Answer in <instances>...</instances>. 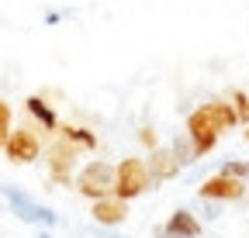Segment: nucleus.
Here are the masks:
<instances>
[{
	"label": "nucleus",
	"mask_w": 249,
	"mask_h": 238,
	"mask_svg": "<svg viewBox=\"0 0 249 238\" xmlns=\"http://www.w3.org/2000/svg\"><path fill=\"white\" fill-rule=\"evenodd\" d=\"M24 107H28V114L35 117V121H38L45 131H59V114L45 104V97H38V94H35V97H28Z\"/></svg>",
	"instance_id": "9b49d317"
},
{
	"label": "nucleus",
	"mask_w": 249,
	"mask_h": 238,
	"mask_svg": "<svg viewBox=\"0 0 249 238\" xmlns=\"http://www.w3.org/2000/svg\"><path fill=\"white\" fill-rule=\"evenodd\" d=\"M59 21H62V11H49L45 14V24H59Z\"/></svg>",
	"instance_id": "a211bd4d"
},
{
	"label": "nucleus",
	"mask_w": 249,
	"mask_h": 238,
	"mask_svg": "<svg viewBox=\"0 0 249 238\" xmlns=\"http://www.w3.org/2000/svg\"><path fill=\"white\" fill-rule=\"evenodd\" d=\"M73 187H76L87 200H104V197H114V166H111V162H104V159L87 162V166L76 173Z\"/></svg>",
	"instance_id": "20e7f679"
},
{
	"label": "nucleus",
	"mask_w": 249,
	"mask_h": 238,
	"mask_svg": "<svg viewBox=\"0 0 249 238\" xmlns=\"http://www.w3.org/2000/svg\"><path fill=\"white\" fill-rule=\"evenodd\" d=\"M76 159H80V148H76V145H70L66 138H55V142L49 145V156H45V162H49V176H52L55 183L70 187V183L76 180V176H73Z\"/></svg>",
	"instance_id": "39448f33"
},
{
	"label": "nucleus",
	"mask_w": 249,
	"mask_h": 238,
	"mask_svg": "<svg viewBox=\"0 0 249 238\" xmlns=\"http://www.w3.org/2000/svg\"><path fill=\"white\" fill-rule=\"evenodd\" d=\"M4 156L14 166H28V162H35L42 156V138L31 128H11V138L4 145Z\"/></svg>",
	"instance_id": "423d86ee"
},
{
	"label": "nucleus",
	"mask_w": 249,
	"mask_h": 238,
	"mask_svg": "<svg viewBox=\"0 0 249 238\" xmlns=\"http://www.w3.org/2000/svg\"><path fill=\"white\" fill-rule=\"evenodd\" d=\"M149 187H152V176H149V169H145V159L128 156V159H121V162L114 166V197H118V200L128 204V200L142 197Z\"/></svg>",
	"instance_id": "7ed1b4c3"
},
{
	"label": "nucleus",
	"mask_w": 249,
	"mask_h": 238,
	"mask_svg": "<svg viewBox=\"0 0 249 238\" xmlns=\"http://www.w3.org/2000/svg\"><path fill=\"white\" fill-rule=\"evenodd\" d=\"M197 197L201 200H242L246 197V183L242 180H232V176H222V173H214L208 176V180L197 187Z\"/></svg>",
	"instance_id": "0eeeda50"
},
{
	"label": "nucleus",
	"mask_w": 249,
	"mask_h": 238,
	"mask_svg": "<svg viewBox=\"0 0 249 238\" xmlns=\"http://www.w3.org/2000/svg\"><path fill=\"white\" fill-rule=\"evenodd\" d=\"M242 138H246V142H249V128H246V131H242Z\"/></svg>",
	"instance_id": "aec40b11"
},
{
	"label": "nucleus",
	"mask_w": 249,
	"mask_h": 238,
	"mask_svg": "<svg viewBox=\"0 0 249 238\" xmlns=\"http://www.w3.org/2000/svg\"><path fill=\"white\" fill-rule=\"evenodd\" d=\"M0 197L7 200V207H11V214L14 218H21L24 224H38V228H55L59 224V214L52 211V207H45V204H38L31 193H24L21 187H11V183H0Z\"/></svg>",
	"instance_id": "f03ea898"
},
{
	"label": "nucleus",
	"mask_w": 249,
	"mask_h": 238,
	"mask_svg": "<svg viewBox=\"0 0 249 238\" xmlns=\"http://www.w3.org/2000/svg\"><path fill=\"white\" fill-rule=\"evenodd\" d=\"M90 218L97 221L101 228H118V224H124V218H128V204H124V200H118V197L93 200V207H90Z\"/></svg>",
	"instance_id": "1a4fd4ad"
},
{
	"label": "nucleus",
	"mask_w": 249,
	"mask_h": 238,
	"mask_svg": "<svg viewBox=\"0 0 249 238\" xmlns=\"http://www.w3.org/2000/svg\"><path fill=\"white\" fill-rule=\"evenodd\" d=\"M145 169H149V176H152V183H166V180H173L183 166L177 162V156H173L170 145H160V148H152V152H149Z\"/></svg>",
	"instance_id": "6e6552de"
},
{
	"label": "nucleus",
	"mask_w": 249,
	"mask_h": 238,
	"mask_svg": "<svg viewBox=\"0 0 249 238\" xmlns=\"http://www.w3.org/2000/svg\"><path fill=\"white\" fill-rule=\"evenodd\" d=\"M229 104H232V111H235V117H239V125L249 128V94H246V90H232V94H229Z\"/></svg>",
	"instance_id": "4468645a"
},
{
	"label": "nucleus",
	"mask_w": 249,
	"mask_h": 238,
	"mask_svg": "<svg viewBox=\"0 0 249 238\" xmlns=\"http://www.w3.org/2000/svg\"><path fill=\"white\" fill-rule=\"evenodd\" d=\"M7 138H11V104L0 97V148L7 145Z\"/></svg>",
	"instance_id": "dca6fc26"
},
{
	"label": "nucleus",
	"mask_w": 249,
	"mask_h": 238,
	"mask_svg": "<svg viewBox=\"0 0 249 238\" xmlns=\"http://www.w3.org/2000/svg\"><path fill=\"white\" fill-rule=\"evenodd\" d=\"M235 125H239V117H235L232 104L222 100V97H214V100L201 104L197 111H191V114H187V138H191V145H194V156L197 159L208 156L211 148L218 145L222 131H229Z\"/></svg>",
	"instance_id": "f257e3e1"
},
{
	"label": "nucleus",
	"mask_w": 249,
	"mask_h": 238,
	"mask_svg": "<svg viewBox=\"0 0 249 238\" xmlns=\"http://www.w3.org/2000/svg\"><path fill=\"white\" fill-rule=\"evenodd\" d=\"M38 238H52V231H49V228H42V231H38Z\"/></svg>",
	"instance_id": "6ab92c4d"
},
{
	"label": "nucleus",
	"mask_w": 249,
	"mask_h": 238,
	"mask_svg": "<svg viewBox=\"0 0 249 238\" xmlns=\"http://www.w3.org/2000/svg\"><path fill=\"white\" fill-rule=\"evenodd\" d=\"M163 231H166L170 238H197V235H201V221H197V214L187 211V207H180V211H173V214L166 218Z\"/></svg>",
	"instance_id": "9d476101"
},
{
	"label": "nucleus",
	"mask_w": 249,
	"mask_h": 238,
	"mask_svg": "<svg viewBox=\"0 0 249 238\" xmlns=\"http://www.w3.org/2000/svg\"><path fill=\"white\" fill-rule=\"evenodd\" d=\"M170 148H173V156H177V162L180 166H191L197 156H194V145H191V138L187 135H177L173 142H170Z\"/></svg>",
	"instance_id": "ddd939ff"
},
{
	"label": "nucleus",
	"mask_w": 249,
	"mask_h": 238,
	"mask_svg": "<svg viewBox=\"0 0 249 238\" xmlns=\"http://www.w3.org/2000/svg\"><path fill=\"white\" fill-rule=\"evenodd\" d=\"M55 135L66 138L70 145H76L80 152H93V148H97V135H93L90 128H80V125H59Z\"/></svg>",
	"instance_id": "f8f14e48"
},
{
	"label": "nucleus",
	"mask_w": 249,
	"mask_h": 238,
	"mask_svg": "<svg viewBox=\"0 0 249 238\" xmlns=\"http://www.w3.org/2000/svg\"><path fill=\"white\" fill-rule=\"evenodd\" d=\"M139 142L149 148V152H152V148H160V142H156V128H152V125H145V128L139 131Z\"/></svg>",
	"instance_id": "f3484780"
},
{
	"label": "nucleus",
	"mask_w": 249,
	"mask_h": 238,
	"mask_svg": "<svg viewBox=\"0 0 249 238\" xmlns=\"http://www.w3.org/2000/svg\"><path fill=\"white\" fill-rule=\"evenodd\" d=\"M218 173H222V176H232V180H249V159L246 162H239V159H232V162H225L222 169H218Z\"/></svg>",
	"instance_id": "2eb2a0df"
}]
</instances>
